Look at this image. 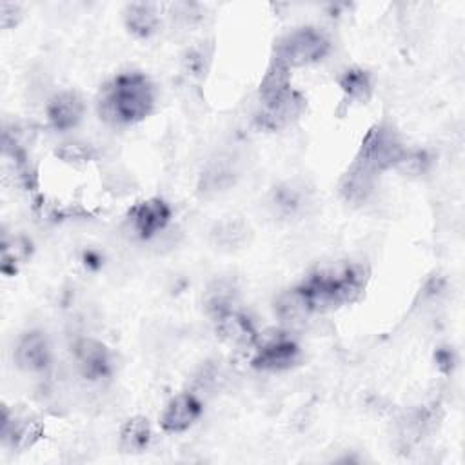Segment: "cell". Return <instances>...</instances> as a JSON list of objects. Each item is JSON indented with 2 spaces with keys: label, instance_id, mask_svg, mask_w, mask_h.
Instances as JSON below:
<instances>
[{
  "label": "cell",
  "instance_id": "7",
  "mask_svg": "<svg viewBox=\"0 0 465 465\" xmlns=\"http://www.w3.org/2000/svg\"><path fill=\"white\" fill-rule=\"evenodd\" d=\"M171 220V207L162 198H147L129 211V223L133 231L147 240L167 227Z\"/></svg>",
  "mask_w": 465,
  "mask_h": 465
},
{
  "label": "cell",
  "instance_id": "22",
  "mask_svg": "<svg viewBox=\"0 0 465 465\" xmlns=\"http://www.w3.org/2000/svg\"><path fill=\"white\" fill-rule=\"evenodd\" d=\"M18 18H20V7L16 4H9V2L0 4V24L4 29L16 25Z\"/></svg>",
  "mask_w": 465,
  "mask_h": 465
},
{
  "label": "cell",
  "instance_id": "13",
  "mask_svg": "<svg viewBox=\"0 0 465 465\" xmlns=\"http://www.w3.org/2000/svg\"><path fill=\"white\" fill-rule=\"evenodd\" d=\"M378 174L367 169L365 165L352 162L349 169L343 173L340 180V194L345 202L360 205L369 200V196L374 193Z\"/></svg>",
  "mask_w": 465,
  "mask_h": 465
},
{
  "label": "cell",
  "instance_id": "20",
  "mask_svg": "<svg viewBox=\"0 0 465 465\" xmlns=\"http://www.w3.org/2000/svg\"><path fill=\"white\" fill-rule=\"evenodd\" d=\"M429 163H430V160H429V156H427L425 151H421V149H409V147H407V149L403 151L401 158L398 160V163H396L394 169L400 171V173H403V174L418 176V174H421V173L427 171Z\"/></svg>",
  "mask_w": 465,
  "mask_h": 465
},
{
  "label": "cell",
  "instance_id": "19",
  "mask_svg": "<svg viewBox=\"0 0 465 465\" xmlns=\"http://www.w3.org/2000/svg\"><path fill=\"white\" fill-rule=\"evenodd\" d=\"M338 85L343 91L345 98L351 102H367L372 93L371 76L360 67H351L343 71L338 78Z\"/></svg>",
  "mask_w": 465,
  "mask_h": 465
},
{
  "label": "cell",
  "instance_id": "9",
  "mask_svg": "<svg viewBox=\"0 0 465 465\" xmlns=\"http://www.w3.org/2000/svg\"><path fill=\"white\" fill-rule=\"evenodd\" d=\"M202 401L194 394H176L165 405L160 416V425L165 432H183L196 423V420L202 416Z\"/></svg>",
  "mask_w": 465,
  "mask_h": 465
},
{
  "label": "cell",
  "instance_id": "11",
  "mask_svg": "<svg viewBox=\"0 0 465 465\" xmlns=\"http://www.w3.org/2000/svg\"><path fill=\"white\" fill-rule=\"evenodd\" d=\"M294 91L291 89V67L272 56L262 82H260V104L262 109L274 107L287 100Z\"/></svg>",
  "mask_w": 465,
  "mask_h": 465
},
{
  "label": "cell",
  "instance_id": "8",
  "mask_svg": "<svg viewBox=\"0 0 465 465\" xmlns=\"http://www.w3.org/2000/svg\"><path fill=\"white\" fill-rule=\"evenodd\" d=\"M78 369L87 380H102L111 372L109 349L94 338H78L73 345Z\"/></svg>",
  "mask_w": 465,
  "mask_h": 465
},
{
  "label": "cell",
  "instance_id": "3",
  "mask_svg": "<svg viewBox=\"0 0 465 465\" xmlns=\"http://www.w3.org/2000/svg\"><path fill=\"white\" fill-rule=\"evenodd\" d=\"M407 147L400 140L398 133L389 124H376L363 138L354 162L365 165L372 173L380 174L387 169H394Z\"/></svg>",
  "mask_w": 465,
  "mask_h": 465
},
{
  "label": "cell",
  "instance_id": "18",
  "mask_svg": "<svg viewBox=\"0 0 465 465\" xmlns=\"http://www.w3.org/2000/svg\"><path fill=\"white\" fill-rule=\"evenodd\" d=\"M236 171L229 160H216L207 165L202 173L200 191L202 193H222L234 183Z\"/></svg>",
  "mask_w": 465,
  "mask_h": 465
},
{
  "label": "cell",
  "instance_id": "21",
  "mask_svg": "<svg viewBox=\"0 0 465 465\" xmlns=\"http://www.w3.org/2000/svg\"><path fill=\"white\" fill-rule=\"evenodd\" d=\"M245 227L240 223V222H232V220H227V222H222L216 229H214V238L220 245H225V247H232V245H240L245 238Z\"/></svg>",
  "mask_w": 465,
  "mask_h": 465
},
{
  "label": "cell",
  "instance_id": "23",
  "mask_svg": "<svg viewBox=\"0 0 465 465\" xmlns=\"http://www.w3.org/2000/svg\"><path fill=\"white\" fill-rule=\"evenodd\" d=\"M56 154H60L67 162H73V160L76 162V160H85L87 158V151L78 143H67V145L56 149Z\"/></svg>",
  "mask_w": 465,
  "mask_h": 465
},
{
  "label": "cell",
  "instance_id": "5",
  "mask_svg": "<svg viewBox=\"0 0 465 465\" xmlns=\"http://www.w3.org/2000/svg\"><path fill=\"white\" fill-rule=\"evenodd\" d=\"M300 358L298 345L285 334L276 332L258 345L251 363L260 371H285L292 367Z\"/></svg>",
  "mask_w": 465,
  "mask_h": 465
},
{
  "label": "cell",
  "instance_id": "14",
  "mask_svg": "<svg viewBox=\"0 0 465 465\" xmlns=\"http://www.w3.org/2000/svg\"><path fill=\"white\" fill-rule=\"evenodd\" d=\"M124 22L133 35H136L140 38H147L156 33L160 16H158L154 5L134 2V4L125 5Z\"/></svg>",
  "mask_w": 465,
  "mask_h": 465
},
{
  "label": "cell",
  "instance_id": "17",
  "mask_svg": "<svg viewBox=\"0 0 465 465\" xmlns=\"http://www.w3.org/2000/svg\"><path fill=\"white\" fill-rule=\"evenodd\" d=\"M151 436L149 420L143 416H133L120 429V445L125 452H140L147 449Z\"/></svg>",
  "mask_w": 465,
  "mask_h": 465
},
{
  "label": "cell",
  "instance_id": "1",
  "mask_svg": "<svg viewBox=\"0 0 465 465\" xmlns=\"http://www.w3.org/2000/svg\"><path fill=\"white\" fill-rule=\"evenodd\" d=\"M154 105V89L145 74L124 73L113 78L100 93L98 114L111 125L142 122Z\"/></svg>",
  "mask_w": 465,
  "mask_h": 465
},
{
  "label": "cell",
  "instance_id": "6",
  "mask_svg": "<svg viewBox=\"0 0 465 465\" xmlns=\"http://www.w3.org/2000/svg\"><path fill=\"white\" fill-rule=\"evenodd\" d=\"M213 314L214 327L218 336L236 347H251L256 343L258 334L254 331L252 322L243 312L236 311L232 305L218 309Z\"/></svg>",
  "mask_w": 465,
  "mask_h": 465
},
{
  "label": "cell",
  "instance_id": "12",
  "mask_svg": "<svg viewBox=\"0 0 465 465\" xmlns=\"http://www.w3.org/2000/svg\"><path fill=\"white\" fill-rule=\"evenodd\" d=\"M45 114L53 129L69 131L82 120L84 100L74 91H62L49 100Z\"/></svg>",
  "mask_w": 465,
  "mask_h": 465
},
{
  "label": "cell",
  "instance_id": "10",
  "mask_svg": "<svg viewBox=\"0 0 465 465\" xmlns=\"http://www.w3.org/2000/svg\"><path fill=\"white\" fill-rule=\"evenodd\" d=\"M15 361L27 372H42L51 363V345L42 331L25 332L15 347Z\"/></svg>",
  "mask_w": 465,
  "mask_h": 465
},
{
  "label": "cell",
  "instance_id": "2",
  "mask_svg": "<svg viewBox=\"0 0 465 465\" xmlns=\"http://www.w3.org/2000/svg\"><path fill=\"white\" fill-rule=\"evenodd\" d=\"M365 285V272L358 265L340 263L312 272L300 287L312 312L354 302Z\"/></svg>",
  "mask_w": 465,
  "mask_h": 465
},
{
  "label": "cell",
  "instance_id": "16",
  "mask_svg": "<svg viewBox=\"0 0 465 465\" xmlns=\"http://www.w3.org/2000/svg\"><path fill=\"white\" fill-rule=\"evenodd\" d=\"M274 312L278 314V318L285 323H298L302 320H305L312 311L303 296V292L300 291V287H294L291 291L282 292L276 302H274Z\"/></svg>",
  "mask_w": 465,
  "mask_h": 465
},
{
  "label": "cell",
  "instance_id": "15",
  "mask_svg": "<svg viewBox=\"0 0 465 465\" xmlns=\"http://www.w3.org/2000/svg\"><path fill=\"white\" fill-rule=\"evenodd\" d=\"M302 109H303V100L296 93H292L282 104H278L274 107L262 109L258 113V124L265 129H271V131L282 129V127L289 125L294 118H298Z\"/></svg>",
  "mask_w": 465,
  "mask_h": 465
},
{
  "label": "cell",
  "instance_id": "4",
  "mask_svg": "<svg viewBox=\"0 0 465 465\" xmlns=\"http://www.w3.org/2000/svg\"><path fill=\"white\" fill-rule=\"evenodd\" d=\"M327 36L316 27H298L278 40L274 47V58L287 67H302L322 60L329 53Z\"/></svg>",
  "mask_w": 465,
  "mask_h": 465
}]
</instances>
